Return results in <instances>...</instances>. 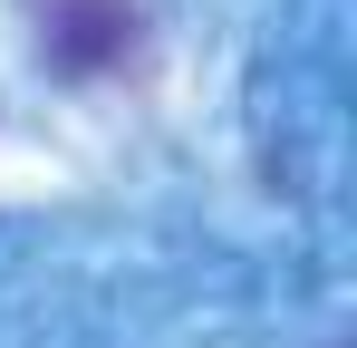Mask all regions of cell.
<instances>
[{
  "label": "cell",
  "mask_w": 357,
  "mask_h": 348,
  "mask_svg": "<svg viewBox=\"0 0 357 348\" xmlns=\"http://www.w3.org/2000/svg\"><path fill=\"white\" fill-rule=\"evenodd\" d=\"M49 68H68V78H87V68H107V58H126V39H135V0H49Z\"/></svg>",
  "instance_id": "1"
}]
</instances>
